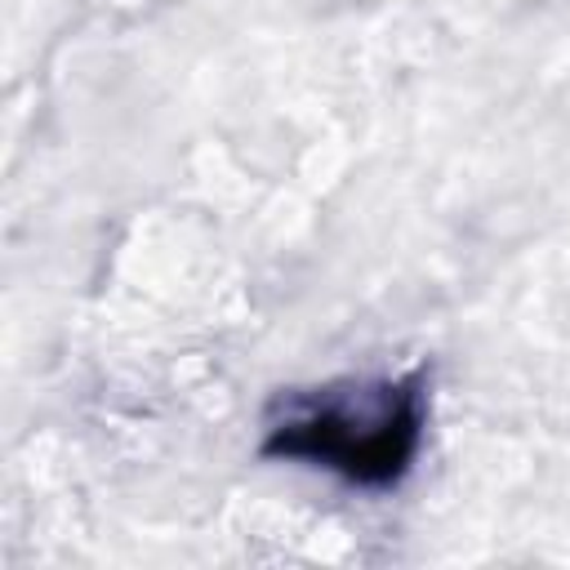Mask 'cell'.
I'll list each match as a JSON object with an SVG mask.
<instances>
[{
	"instance_id": "obj_1",
	"label": "cell",
	"mask_w": 570,
	"mask_h": 570,
	"mask_svg": "<svg viewBox=\"0 0 570 570\" xmlns=\"http://www.w3.org/2000/svg\"><path fill=\"white\" fill-rule=\"evenodd\" d=\"M428 432V374L334 379L276 401L258 454L312 463L356 490H392L410 476Z\"/></svg>"
}]
</instances>
